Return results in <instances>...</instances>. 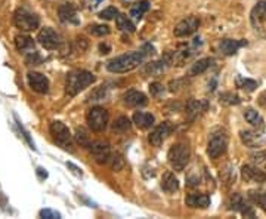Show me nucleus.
Instances as JSON below:
<instances>
[{"label": "nucleus", "mask_w": 266, "mask_h": 219, "mask_svg": "<svg viewBox=\"0 0 266 219\" xmlns=\"http://www.w3.org/2000/svg\"><path fill=\"white\" fill-rule=\"evenodd\" d=\"M247 45V41L246 40H232V39H224L220 41V45H219V48H220V52L224 54V55H235L237 52H238V49L240 48H243V46H246Z\"/></svg>", "instance_id": "nucleus-19"}, {"label": "nucleus", "mask_w": 266, "mask_h": 219, "mask_svg": "<svg viewBox=\"0 0 266 219\" xmlns=\"http://www.w3.org/2000/svg\"><path fill=\"white\" fill-rule=\"evenodd\" d=\"M220 102L228 104V105H237V104L241 102V100H240V97H237V95L228 92V94H222V95H220Z\"/></svg>", "instance_id": "nucleus-35"}, {"label": "nucleus", "mask_w": 266, "mask_h": 219, "mask_svg": "<svg viewBox=\"0 0 266 219\" xmlns=\"http://www.w3.org/2000/svg\"><path fill=\"white\" fill-rule=\"evenodd\" d=\"M213 60L211 58H203V60H198L195 64H192L190 70V76H200L203 74L209 67H211Z\"/></svg>", "instance_id": "nucleus-26"}, {"label": "nucleus", "mask_w": 266, "mask_h": 219, "mask_svg": "<svg viewBox=\"0 0 266 219\" xmlns=\"http://www.w3.org/2000/svg\"><path fill=\"white\" fill-rule=\"evenodd\" d=\"M89 33L94 34V36H107L110 34V27L108 25H104V24H94V25H89Z\"/></svg>", "instance_id": "nucleus-34"}, {"label": "nucleus", "mask_w": 266, "mask_h": 219, "mask_svg": "<svg viewBox=\"0 0 266 219\" xmlns=\"http://www.w3.org/2000/svg\"><path fill=\"white\" fill-rule=\"evenodd\" d=\"M118 15V12H117V9L113 8V6H110V8H107V9H104L102 12H99V18H102V20H114L115 17Z\"/></svg>", "instance_id": "nucleus-36"}, {"label": "nucleus", "mask_w": 266, "mask_h": 219, "mask_svg": "<svg viewBox=\"0 0 266 219\" xmlns=\"http://www.w3.org/2000/svg\"><path fill=\"white\" fill-rule=\"evenodd\" d=\"M99 51H101V54H108L110 52V46L108 45H101Z\"/></svg>", "instance_id": "nucleus-45"}, {"label": "nucleus", "mask_w": 266, "mask_h": 219, "mask_svg": "<svg viewBox=\"0 0 266 219\" xmlns=\"http://www.w3.org/2000/svg\"><path fill=\"white\" fill-rule=\"evenodd\" d=\"M92 157L98 164H105L111 160V148L110 144L105 141H96L91 147Z\"/></svg>", "instance_id": "nucleus-11"}, {"label": "nucleus", "mask_w": 266, "mask_h": 219, "mask_svg": "<svg viewBox=\"0 0 266 219\" xmlns=\"http://www.w3.org/2000/svg\"><path fill=\"white\" fill-rule=\"evenodd\" d=\"M164 70H166V62H163V61H155V62H150V64L145 65L144 73H147V74H150V76H158V74H161Z\"/></svg>", "instance_id": "nucleus-29"}, {"label": "nucleus", "mask_w": 266, "mask_h": 219, "mask_svg": "<svg viewBox=\"0 0 266 219\" xmlns=\"http://www.w3.org/2000/svg\"><path fill=\"white\" fill-rule=\"evenodd\" d=\"M51 135L58 145L64 150H71L73 147V141H71V134L68 130V127L62 123V121H52L49 126Z\"/></svg>", "instance_id": "nucleus-6"}, {"label": "nucleus", "mask_w": 266, "mask_h": 219, "mask_svg": "<svg viewBox=\"0 0 266 219\" xmlns=\"http://www.w3.org/2000/svg\"><path fill=\"white\" fill-rule=\"evenodd\" d=\"M200 27V20L197 17H188L185 20H182L173 30L176 37H187L194 34Z\"/></svg>", "instance_id": "nucleus-12"}, {"label": "nucleus", "mask_w": 266, "mask_h": 219, "mask_svg": "<svg viewBox=\"0 0 266 219\" xmlns=\"http://www.w3.org/2000/svg\"><path fill=\"white\" fill-rule=\"evenodd\" d=\"M27 62L33 64V65H37L38 62H40V57L37 55V52H30V55L27 57Z\"/></svg>", "instance_id": "nucleus-41"}, {"label": "nucleus", "mask_w": 266, "mask_h": 219, "mask_svg": "<svg viewBox=\"0 0 266 219\" xmlns=\"http://www.w3.org/2000/svg\"><path fill=\"white\" fill-rule=\"evenodd\" d=\"M123 101H124V104H126L127 107H130V108L144 107V105H147V102H148L145 94H142V92H139V91H129V92L123 97Z\"/></svg>", "instance_id": "nucleus-18"}, {"label": "nucleus", "mask_w": 266, "mask_h": 219, "mask_svg": "<svg viewBox=\"0 0 266 219\" xmlns=\"http://www.w3.org/2000/svg\"><path fill=\"white\" fill-rule=\"evenodd\" d=\"M207 108V102L200 100H190L187 104V116L188 119L194 120L198 114H201L203 111H206Z\"/></svg>", "instance_id": "nucleus-20"}, {"label": "nucleus", "mask_w": 266, "mask_h": 219, "mask_svg": "<svg viewBox=\"0 0 266 219\" xmlns=\"http://www.w3.org/2000/svg\"><path fill=\"white\" fill-rule=\"evenodd\" d=\"M150 91H151V95L158 97L160 94H163V84H160V83H152V84H150Z\"/></svg>", "instance_id": "nucleus-40"}, {"label": "nucleus", "mask_w": 266, "mask_h": 219, "mask_svg": "<svg viewBox=\"0 0 266 219\" xmlns=\"http://www.w3.org/2000/svg\"><path fill=\"white\" fill-rule=\"evenodd\" d=\"M58 15H59V20L62 22H67V24H74L78 25L80 20L77 17L76 8L71 5V3H65V5H61L59 9H58Z\"/></svg>", "instance_id": "nucleus-16"}, {"label": "nucleus", "mask_w": 266, "mask_h": 219, "mask_svg": "<svg viewBox=\"0 0 266 219\" xmlns=\"http://www.w3.org/2000/svg\"><path fill=\"white\" fill-rule=\"evenodd\" d=\"M67 166H68L70 169H73V172L76 173L77 177H81V170H80V169H78L77 166H74L73 163H67Z\"/></svg>", "instance_id": "nucleus-43"}, {"label": "nucleus", "mask_w": 266, "mask_h": 219, "mask_svg": "<svg viewBox=\"0 0 266 219\" xmlns=\"http://www.w3.org/2000/svg\"><path fill=\"white\" fill-rule=\"evenodd\" d=\"M190 157L191 151L190 147L187 144H174L169 150V154H167L171 169L176 170V172H182L187 167Z\"/></svg>", "instance_id": "nucleus-3"}, {"label": "nucleus", "mask_w": 266, "mask_h": 219, "mask_svg": "<svg viewBox=\"0 0 266 219\" xmlns=\"http://www.w3.org/2000/svg\"><path fill=\"white\" fill-rule=\"evenodd\" d=\"M104 97H105V86H101L98 91H95V92L91 95V100L92 101L104 100Z\"/></svg>", "instance_id": "nucleus-39"}, {"label": "nucleus", "mask_w": 266, "mask_h": 219, "mask_svg": "<svg viewBox=\"0 0 266 219\" xmlns=\"http://www.w3.org/2000/svg\"><path fill=\"white\" fill-rule=\"evenodd\" d=\"M154 116L150 113H144V111H138L133 114V123L139 127V129H150L154 124Z\"/></svg>", "instance_id": "nucleus-21"}, {"label": "nucleus", "mask_w": 266, "mask_h": 219, "mask_svg": "<svg viewBox=\"0 0 266 219\" xmlns=\"http://www.w3.org/2000/svg\"><path fill=\"white\" fill-rule=\"evenodd\" d=\"M171 132V126L169 123H163V124H160V126H157L154 130L151 132V135H150V142H151L154 147H160L166 138L170 135Z\"/></svg>", "instance_id": "nucleus-17"}, {"label": "nucleus", "mask_w": 266, "mask_h": 219, "mask_svg": "<svg viewBox=\"0 0 266 219\" xmlns=\"http://www.w3.org/2000/svg\"><path fill=\"white\" fill-rule=\"evenodd\" d=\"M96 3H99V2H102V0H95Z\"/></svg>", "instance_id": "nucleus-46"}, {"label": "nucleus", "mask_w": 266, "mask_h": 219, "mask_svg": "<svg viewBox=\"0 0 266 219\" xmlns=\"http://www.w3.org/2000/svg\"><path fill=\"white\" fill-rule=\"evenodd\" d=\"M129 129H130V120L124 117V116L118 117L114 121V124H113V130L114 132H126Z\"/></svg>", "instance_id": "nucleus-33"}, {"label": "nucleus", "mask_w": 266, "mask_h": 219, "mask_svg": "<svg viewBox=\"0 0 266 219\" xmlns=\"http://www.w3.org/2000/svg\"><path fill=\"white\" fill-rule=\"evenodd\" d=\"M145 57H147V54L144 51L120 55V57H117V58L111 60L107 64V70L111 71V73H117V74L132 71V70H135L136 67H139L144 62Z\"/></svg>", "instance_id": "nucleus-1"}, {"label": "nucleus", "mask_w": 266, "mask_h": 219, "mask_svg": "<svg viewBox=\"0 0 266 219\" xmlns=\"http://www.w3.org/2000/svg\"><path fill=\"white\" fill-rule=\"evenodd\" d=\"M14 24L17 28L22 30V31H33L38 27L40 20L34 12L25 9V8H19L14 15Z\"/></svg>", "instance_id": "nucleus-5"}, {"label": "nucleus", "mask_w": 266, "mask_h": 219, "mask_svg": "<svg viewBox=\"0 0 266 219\" xmlns=\"http://www.w3.org/2000/svg\"><path fill=\"white\" fill-rule=\"evenodd\" d=\"M115 24H117V28L121 30V31H127V33H133L135 31V24L126 15H123V14H118L115 17Z\"/></svg>", "instance_id": "nucleus-28"}, {"label": "nucleus", "mask_w": 266, "mask_h": 219, "mask_svg": "<svg viewBox=\"0 0 266 219\" xmlns=\"http://www.w3.org/2000/svg\"><path fill=\"white\" fill-rule=\"evenodd\" d=\"M263 129H256V130H241L240 132V138L243 141V144L248 148H259L266 142L265 132H262Z\"/></svg>", "instance_id": "nucleus-10"}, {"label": "nucleus", "mask_w": 266, "mask_h": 219, "mask_svg": "<svg viewBox=\"0 0 266 219\" xmlns=\"http://www.w3.org/2000/svg\"><path fill=\"white\" fill-rule=\"evenodd\" d=\"M37 40L40 41V45L48 49V51H57L61 48L62 45V40H61V36L58 34L55 30H52L51 27H45L40 30L38 33Z\"/></svg>", "instance_id": "nucleus-9"}, {"label": "nucleus", "mask_w": 266, "mask_h": 219, "mask_svg": "<svg viewBox=\"0 0 266 219\" xmlns=\"http://www.w3.org/2000/svg\"><path fill=\"white\" fill-rule=\"evenodd\" d=\"M235 84H237V87L244 89V91H247V92H253V91L257 87V81H256V80L244 79V77H241V76H238V77H237V80H235Z\"/></svg>", "instance_id": "nucleus-31"}, {"label": "nucleus", "mask_w": 266, "mask_h": 219, "mask_svg": "<svg viewBox=\"0 0 266 219\" xmlns=\"http://www.w3.org/2000/svg\"><path fill=\"white\" fill-rule=\"evenodd\" d=\"M110 161H111V167H113L114 170H121V169L124 167V160H123L121 156H118V154L114 156V157L111 156V160H110Z\"/></svg>", "instance_id": "nucleus-37"}, {"label": "nucleus", "mask_w": 266, "mask_h": 219, "mask_svg": "<svg viewBox=\"0 0 266 219\" xmlns=\"http://www.w3.org/2000/svg\"><path fill=\"white\" fill-rule=\"evenodd\" d=\"M28 80V84L33 91H36L38 94H46L49 91V80L46 76H43L41 73H36V71H31L28 73L27 76Z\"/></svg>", "instance_id": "nucleus-14"}, {"label": "nucleus", "mask_w": 266, "mask_h": 219, "mask_svg": "<svg viewBox=\"0 0 266 219\" xmlns=\"http://www.w3.org/2000/svg\"><path fill=\"white\" fill-rule=\"evenodd\" d=\"M76 141L80 144V147H84V148H91V147H92L91 137L87 135V132H86L83 127H78V129H77Z\"/></svg>", "instance_id": "nucleus-32"}, {"label": "nucleus", "mask_w": 266, "mask_h": 219, "mask_svg": "<svg viewBox=\"0 0 266 219\" xmlns=\"http://www.w3.org/2000/svg\"><path fill=\"white\" fill-rule=\"evenodd\" d=\"M37 175L40 180H45V178H48V172L43 169V167H37Z\"/></svg>", "instance_id": "nucleus-42"}, {"label": "nucleus", "mask_w": 266, "mask_h": 219, "mask_svg": "<svg viewBox=\"0 0 266 219\" xmlns=\"http://www.w3.org/2000/svg\"><path fill=\"white\" fill-rule=\"evenodd\" d=\"M15 45H17V49L21 52H33L34 51V41L30 36H25V34L17 36Z\"/></svg>", "instance_id": "nucleus-25"}, {"label": "nucleus", "mask_w": 266, "mask_h": 219, "mask_svg": "<svg viewBox=\"0 0 266 219\" xmlns=\"http://www.w3.org/2000/svg\"><path fill=\"white\" fill-rule=\"evenodd\" d=\"M248 199L251 200L256 206H259L263 212H266V193L259 190H251L248 191Z\"/></svg>", "instance_id": "nucleus-27"}, {"label": "nucleus", "mask_w": 266, "mask_h": 219, "mask_svg": "<svg viewBox=\"0 0 266 219\" xmlns=\"http://www.w3.org/2000/svg\"><path fill=\"white\" fill-rule=\"evenodd\" d=\"M40 218H46V219H58L61 218V215L55 212V210H51V209H43L40 210Z\"/></svg>", "instance_id": "nucleus-38"}, {"label": "nucleus", "mask_w": 266, "mask_h": 219, "mask_svg": "<svg viewBox=\"0 0 266 219\" xmlns=\"http://www.w3.org/2000/svg\"><path fill=\"white\" fill-rule=\"evenodd\" d=\"M250 22L254 33L266 39V0L257 2L250 12Z\"/></svg>", "instance_id": "nucleus-4"}, {"label": "nucleus", "mask_w": 266, "mask_h": 219, "mask_svg": "<svg viewBox=\"0 0 266 219\" xmlns=\"http://www.w3.org/2000/svg\"><path fill=\"white\" fill-rule=\"evenodd\" d=\"M229 209L234 212H240L244 218H254L256 213L253 210L251 206H248V203L243 199L240 194H232L229 200Z\"/></svg>", "instance_id": "nucleus-13"}, {"label": "nucleus", "mask_w": 266, "mask_h": 219, "mask_svg": "<svg viewBox=\"0 0 266 219\" xmlns=\"http://www.w3.org/2000/svg\"><path fill=\"white\" fill-rule=\"evenodd\" d=\"M259 104H260L263 108H266V92H263V94L259 97Z\"/></svg>", "instance_id": "nucleus-44"}, {"label": "nucleus", "mask_w": 266, "mask_h": 219, "mask_svg": "<svg viewBox=\"0 0 266 219\" xmlns=\"http://www.w3.org/2000/svg\"><path fill=\"white\" fill-rule=\"evenodd\" d=\"M86 119H87L89 127L94 132H102L107 127V124H108L110 116H108V111L105 108H102V107H94V108L89 110Z\"/></svg>", "instance_id": "nucleus-7"}, {"label": "nucleus", "mask_w": 266, "mask_h": 219, "mask_svg": "<svg viewBox=\"0 0 266 219\" xmlns=\"http://www.w3.org/2000/svg\"><path fill=\"white\" fill-rule=\"evenodd\" d=\"M150 9V3L148 2H141V3H136L135 6H132L130 9V17L135 21H141L144 14Z\"/></svg>", "instance_id": "nucleus-30"}, {"label": "nucleus", "mask_w": 266, "mask_h": 219, "mask_svg": "<svg viewBox=\"0 0 266 219\" xmlns=\"http://www.w3.org/2000/svg\"><path fill=\"white\" fill-rule=\"evenodd\" d=\"M244 119L247 120V123H250L254 129H263L265 127V120L263 117L253 108H247L244 111Z\"/></svg>", "instance_id": "nucleus-24"}, {"label": "nucleus", "mask_w": 266, "mask_h": 219, "mask_svg": "<svg viewBox=\"0 0 266 219\" xmlns=\"http://www.w3.org/2000/svg\"><path fill=\"white\" fill-rule=\"evenodd\" d=\"M241 177L246 182H253V184H266V173L259 170L254 166L246 164L241 167Z\"/></svg>", "instance_id": "nucleus-15"}, {"label": "nucleus", "mask_w": 266, "mask_h": 219, "mask_svg": "<svg viewBox=\"0 0 266 219\" xmlns=\"http://www.w3.org/2000/svg\"><path fill=\"white\" fill-rule=\"evenodd\" d=\"M161 188L169 193V194H173L179 190V182H178V178L171 173V172H166L163 175V180H161Z\"/></svg>", "instance_id": "nucleus-22"}, {"label": "nucleus", "mask_w": 266, "mask_h": 219, "mask_svg": "<svg viewBox=\"0 0 266 219\" xmlns=\"http://www.w3.org/2000/svg\"><path fill=\"white\" fill-rule=\"evenodd\" d=\"M187 204L190 207H200L206 209L210 206V197L207 194H190L187 197Z\"/></svg>", "instance_id": "nucleus-23"}, {"label": "nucleus", "mask_w": 266, "mask_h": 219, "mask_svg": "<svg viewBox=\"0 0 266 219\" xmlns=\"http://www.w3.org/2000/svg\"><path fill=\"white\" fill-rule=\"evenodd\" d=\"M95 81V76L86 70H74L67 74L65 80V92L70 97H76L83 89L91 86Z\"/></svg>", "instance_id": "nucleus-2"}, {"label": "nucleus", "mask_w": 266, "mask_h": 219, "mask_svg": "<svg viewBox=\"0 0 266 219\" xmlns=\"http://www.w3.org/2000/svg\"><path fill=\"white\" fill-rule=\"evenodd\" d=\"M227 147H228V137L224 132H216L210 137L207 154L210 159H219L222 154H225Z\"/></svg>", "instance_id": "nucleus-8"}]
</instances>
